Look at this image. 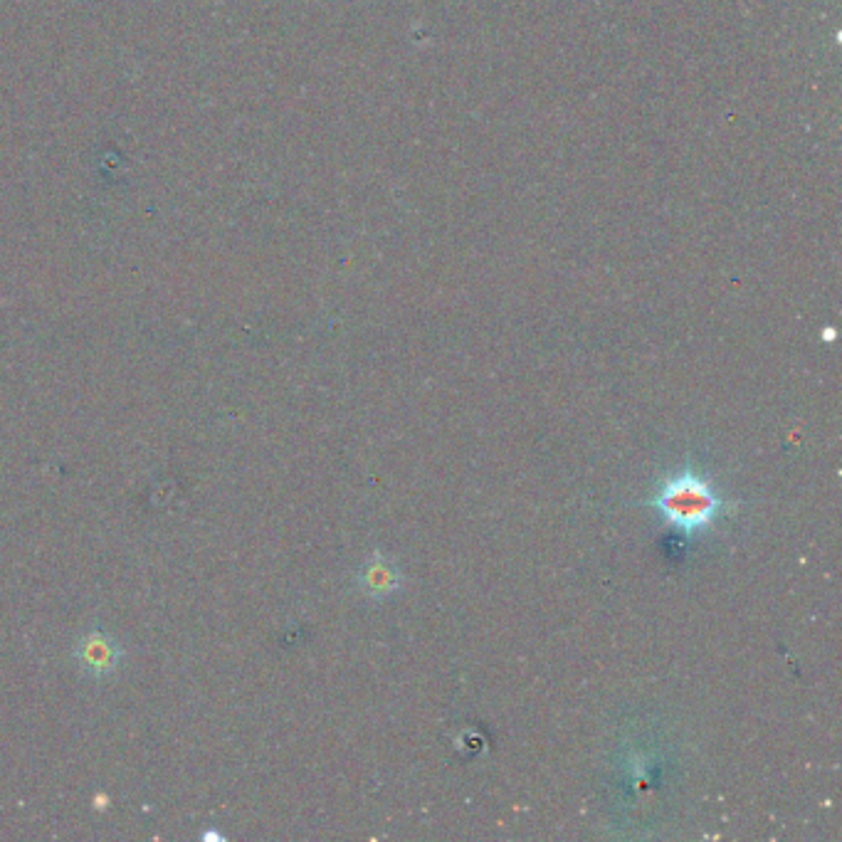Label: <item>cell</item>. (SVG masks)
Masks as SVG:
<instances>
[{
    "instance_id": "cell-1",
    "label": "cell",
    "mask_w": 842,
    "mask_h": 842,
    "mask_svg": "<svg viewBox=\"0 0 842 842\" xmlns=\"http://www.w3.org/2000/svg\"><path fill=\"white\" fill-rule=\"evenodd\" d=\"M655 514L682 536H695L715 526L727 510V502L715 490L707 474L685 468L660 484L650 500Z\"/></svg>"
},
{
    "instance_id": "cell-2",
    "label": "cell",
    "mask_w": 842,
    "mask_h": 842,
    "mask_svg": "<svg viewBox=\"0 0 842 842\" xmlns=\"http://www.w3.org/2000/svg\"><path fill=\"white\" fill-rule=\"evenodd\" d=\"M361 586L366 593H369V596L381 598V596H388V593H393L398 586H401V576H398L396 566L388 564L381 554H376L363 568Z\"/></svg>"
}]
</instances>
